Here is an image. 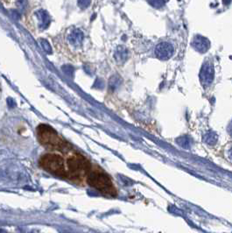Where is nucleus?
<instances>
[{
  "mask_svg": "<svg viewBox=\"0 0 232 233\" xmlns=\"http://www.w3.org/2000/svg\"><path fill=\"white\" fill-rule=\"evenodd\" d=\"M62 70L64 71L65 74H67L69 76H73V72H74V69L71 66H64L62 68Z\"/></svg>",
  "mask_w": 232,
  "mask_h": 233,
  "instance_id": "14",
  "label": "nucleus"
},
{
  "mask_svg": "<svg viewBox=\"0 0 232 233\" xmlns=\"http://www.w3.org/2000/svg\"><path fill=\"white\" fill-rule=\"evenodd\" d=\"M127 56L128 53L125 48H118L115 53V58L118 62H124L125 61H126Z\"/></svg>",
  "mask_w": 232,
  "mask_h": 233,
  "instance_id": "10",
  "label": "nucleus"
},
{
  "mask_svg": "<svg viewBox=\"0 0 232 233\" xmlns=\"http://www.w3.org/2000/svg\"><path fill=\"white\" fill-rule=\"evenodd\" d=\"M88 183L105 195L111 196H115L117 195V190L111 178L104 172L101 171L90 172L88 176Z\"/></svg>",
  "mask_w": 232,
  "mask_h": 233,
  "instance_id": "1",
  "label": "nucleus"
},
{
  "mask_svg": "<svg viewBox=\"0 0 232 233\" xmlns=\"http://www.w3.org/2000/svg\"><path fill=\"white\" fill-rule=\"evenodd\" d=\"M38 138L44 145L54 147L57 148H66V143L57 135L56 132L53 128L47 125H40L38 129Z\"/></svg>",
  "mask_w": 232,
  "mask_h": 233,
  "instance_id": "3",
  "label": "nucleus"
},
{
  "mask_svg": "<svg viewBox=\"0 0 232 233\" xmlns=\"http://www.w3.org/2000/svg\"><path fill=\"white\" fill-rule=\"evenodd\" d=\"M228 131H229V132H230V134L232 136V123L229 125V128H228Z\"/></svg>",
  "mask_w": 232,
  "mask_h": 233,
  "instance_id": "18",
  "label": "nucleus"
},
{
  "mask_svg": "<svg viewBox=\"0 0 232 233\" xmlns=\"http://www.w3.org/2000/svg\"><path fill=\"white\" fill-rule=\"evenodd\" d=\"M215 76L214 65L210 60H207L202 65V68L200 72V80L202 83L205 86H209L212 83Z\"/></svg>",
  "mask_w": 232,
  "mask_h": 233,
  "instance_id": "5",
  "label": "nucleus"
},
{
  "mask_svg": "<svg viewBox=\"0 0 232 233\" xmlns=\"http://www.w3.org/2000/svg\"><path fill=\"white\" fill-rule=\"evenodd\" d=\"M36 16L39 19V22H40V28H47L50 24V18L48 13L44 10H40L36 12Z\"/></svg>",
  "mask_w": 232,
  "mask_h": 233,
  "instance_id": "9",
  "label": "nucleus"
},
{
  "mask_svg": "<svg viewBox=\"0 0 232 233\" xmlns=\"http://www.w3.org/2000/svg\"><path fill=\"white\" fill-rule=\"evenodd\" d=\"M40 44H41L43 49L45 50L46 53H47V54H51L52 53V48H51V46H50L48 41H47L46 40H41L40 41Z\"/></svg>",
  "mask_w": 232,
  "mask_h": 233,
  "instance_id": "13",
  "label": "nucleus"
},
{
  "mask_svg": "<svg viewBox=\"0 0 232 233\" xmlns=\"http://www.w3.org/2000/svg\"><path fill=\"white\" fill-rule=\"evenodd\" d=\"M118 79L116 77H112V79H111V82H110V86L112 88L113 90L116 89V86H118Z\"/></svg>",
  "mask_w": 232,
  "mask_h": 233,
  "instance_id": "15",
  "label": "nucleus"
},
{
  "mask_svg": "<svg viewBox=\"0 0 232 233\" xmlns=\"http://www.w3.org/2000/svg\"><path fill=\"white\" fill-rule=\"evenodd\" d=\"M230 158L232 159V149L230 151Z\"/></svg>",
  "mask_w": 232,
  "mask_h": 233,
  "instance_id": "20",
  "label": "nucleus"
},
{
  "mask_svg": "<svg viewBox=\"0 0 232 233\" xmlns=\"http://www.w3.org/2000/svg\"><path fill=\"white\" fill-rule=\"evenodd\" d=\"M174 47L168 42L160 43L155 48V55L160 60H168L174 55Z\"/></svg>",
  "mask_w": 232,
  "mask_h": 233,
  "instance_id": "6",
  "label": "nucleus"
},
{
  "mask_svg": "<svg viewBox=\"0 0 232 233\" xmlns=\"http://www.w3.org/2000/svg\"><path fill=\"white\" fill-rule=\"evenodd\" d=\"M78 5L81 8H87L90 5V1H79Z\"/></svg>",
  "mask_w": 232,
  "mask_h": 233,
  "instance_id": "16",
  "label": "nucleus"
},
{
  "mask_svg": "<svg viewBox=\"0 0 232 233\" xmlns=\"http://www.w3.org/2000/svg\"><path fill=\"white\" fill-rule=\"evenodd\" d=\"M217 135L216 134L215 132H208L207 134L205 135L204 141L206 142L208 145H209V146H213V145H215L217 142Z\"/></svg>",
  "mask_w": 232,
  "mask_h": 233,
  "instance_id": "11",
  "label": "nucleus"
},
{
  "mask_svg": "<svg viewBox=\"0 0 232 233\" xmlns=\"http://www.w3.org/2000/svg\"><path fill=\"white\" fill-rule=\"evenodd\" d=\"M83 39H84L83 33L79 29H75L74 31H72L69 36V41L75 48L81 47L83 42Z\"/></svg>",
  "mask_w": 232,
  "mask_h": 233,
  "instance_id": "8",
  "label": "nucleus"
},
{
  "mask_svg": "<svg viewBox=\"0 0 232 233\" xmlns=\"http://www.w3.org/2000/svg\"><path fill=\"white\" fill-rule=\"evenodd\" d=\"M90 163L83 156L75 155L68 161V171L66 172V177L76 180L78 178L90 173Z\"/></svg>",
  "mask_w": 232,
  "mask_h": 233,
  "instance_id": "2",
  "label": "nucleus"
},
{
  "mask_svg": "<svg viewBox=\"0 0 232 233\" xmlns=\"http://www.w3.org/2000/svg\"><path fill=\"white\" fill-rule=\"evenodd\" d=\"M7 103L8 104H9V107H13V106H15V102L13 101V99L8 98Z\"/></svg>",
  "mask_w": 232,
  "mask_h": 233,
  "instance_id": "17",
  "label": "nucleus"
},
{
  "mask_svg": "<svg viewBox=\"0 0 232 233\" xmlns=\"http://www.w3.org/2000/svg\"><path fill=\"white\" fill-rule=\"evenodd\" d=\"M0 233H6V231H4V230H0Z\"/></svg>",
  "mask_w": 232,
  "mask_h": 233,
  "instance_id": "19",
  "label": "nucleus"
},
{
  "mask_svg": "<svg viewBox=\"0 0 232 233\" xmlns=\"http://www.w3.org/2000/svg\"><path fill=\"white\" fill-rule=\"evenodd\" d=\"M40 164L44 169L47 170L57 175L66 177L63 159L58 154H46L40 159Z\"/></svg>",
  "mask_w": 232,
  "mask_h": 233,
  "instance_id": "4",
  "label": "nucleus"
},
{
  "mask_svg": "<svg viewBox=\"0 0 232 233\" xmlns=\"http://www.w3.org/2000/svg\"><path fill=\"white\" fill-rule=\"evenodd\" d=\"M192 46L198 52L205 53L209 48L210 43L209 41V40L206 39L203 36L196 35L192 41Z\"/></svg>",
  "mask_w": 232,
  "mask_h": 233,
  "instance_id": "7",
  "label": "nucleus"
},
{
  "mask_svg": "<svg viewBox=\"0 0 232 233\" xmlns=\"http://www.w3.org/2000/svg\"><path fill=\"white\" fill-rule=\"evenodd\" d=\"M178 143L182 147H185V148H188L190 145V141L188 139H187L186 137H182V138H180L178 139Z\"/></svg>",
  "mask_w": 232,
  "mask_h": 233,
  "instance_id": "12",
  "label": "nucleus"
}]
</instances>
